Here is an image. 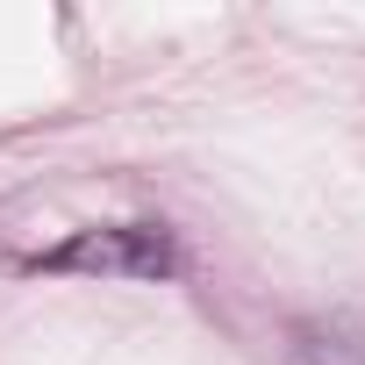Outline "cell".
I'll return each instance as SVG.
<instances>
[{
  "label": "cell",
  "mask_w": 365,
  "mask_h": 365,
  "mask_svg": "<svg viewBox=\"0 0 365 365\" xmlns=\"http://www.w3.org/2000/svg\"><path fill=\"white\" fill-rule=\"evenodd\" d=\"M172 265L179 251L158 222H101L36 258V272H101V279H172Z\"/></svg>",
  "instance_id": "obj_1"
},
{
  "label": "cell",
  "mask_w": 365,
  "mask_h": 365,
  "mask_svg": "<svg viewBox=\"0 0 365 365\" xmlns=\"http://www.w3.org/2000/svg\"><path fill=\"white\" fill-rule=\"evenodd\" d=\"M294 358L301 365H365V336L351 322H301L294 329Z\"/></svg>",
  "instance_id": "obj_2"
}]
</instances>
